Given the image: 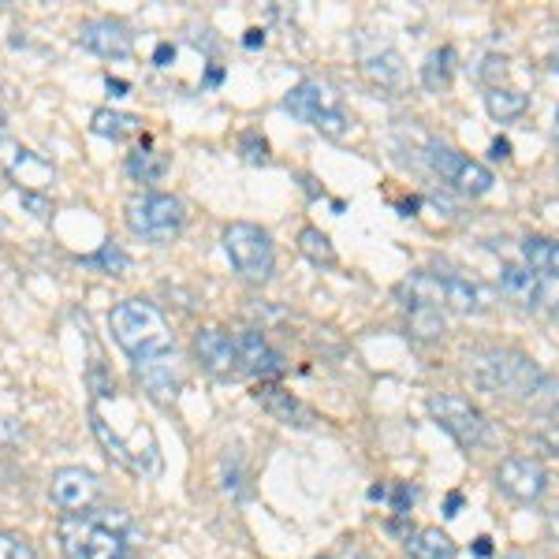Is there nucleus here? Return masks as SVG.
Masks as SVG:
<instances>
[{
	"label": "nucleus",
	"instance_id": "obj_9",
	"mask_svg": "<svg viewBox=\"0 0 559 559\" xmlns=\"http://www.w3.org/2000/svg\"><path fill=\"white\" fill-rule=\"evenodd\" d=\"M414 299L432 306H452L459 313H481L489 306V292L477 287L474 280L455 273H418L411 280Z\"/></svg>",
	"mask_w": 559,
	"mask_h": 559
},
{
	"label": "nucleus",
	"instance_id": "obj_22",
	"mask_svg": "<svg viewBox=\"0 0 559 559\" xmlns=\"http://www.w3.org/2000/svg\"><path fill=\"white\" fill-rule=\"evenodd\" d=\"M407 552L411 559H455V540L440 526H426L407 537Z\"/></svg>",
	"mask_w": 559,
	"mask_h": 559
},
{
	"label": "nucleus",
	"instance_id": "obj_12",
	"mask_svg": "<svg viewBox=\"0 0 559 559\" xmlns=\"http://www.w3.org/2000/svg\"><path fill=\"white\" fill-rule=\"evenodd\" d=\"M134 377L142 381V392H150L157 403H173L187 381V369H183L179 350H165V355L139 358V362H134Z\"/></svg>",
	"mask_w": 559,
	"mask_h": 559
},
{
	"label": "nucleus",
	"instance_id": "obj_27",
	"mask_svg": "<svg viewBox=\"0 0 559 559\" xmlns=\"http://www.w3.org/2000/svg\"><path fill=\"white\" fill-rule=\"evenodd\" d=\"M165 168H168V160L160 157L157 150H150V146H139L128 157V173L134 179H142V183H157V179L165 176Z\"/></svg>",
	"mask_w": 559,
	"mask_h": 559
},
{
	"label": "nucleus",
	"instance_id": "obj_40",
	"mask_svg": "<svg viewBox=\"0 0 559 559\" xmlns=\"http://www.w3.org/2000/svg\"><path fill=\"white\" fill-rule=\"evenodd\" d=\"M261 41H265V34H261V31H247V45H250V49L261 45Z\"/></svg>",
	"mask_w": 559,
	"mask_h": 559
},
{
	"label": "nucleus",
	"instance_id": "obj_32",
	"mask_svg": "<svg viewBox=\"0 0 559 559\" xmlns=\"http://www.w3.org/2000/svg\"><path fill=\"white\" fill-rule=\"evenodd\" d=\"M239 150H242V157L250 160V165H265L269 160V146H265V139H261L258 131H247L239 139Z\"/></svg>",
	"mask_w": 559,
	"mask_h": 559
},
{
	"label": "nucleus",
	"instance_id": "obj_19",
	"mask_svg": "<svg viewBox=\"0 0 559 559\" xmlns=\"http://www.w3.org/2000/svg\"><path fill=\"white\" fill-rule=\"evenodd\" d=\"M500 292L519 306H537L540 302V276L530 273L522 265H503L500 269Z\"/></svg>",
	"mask_w": 559,
	"mask_h": 559
},
{
	"label": "nucleus",
	"instance_id": "obj_23",
	"mask_svg": "<svg viewBox=\"0 0 559 559\" xmlns=\"http://www.w3.org/2000/svg\"><path fill=\"white\" fill-rule=\"evenodd\" d=\"M366 75L373 79L377 86L384 90H400L403 79H407V68H403V57L395 49H381L377 57H366Z\"/></svg>",
	"mask_w": 559,
	"mask_h": 559
},
{
	"label": "nucleus",
	"instance_id": "obj_29",
	"mask_svg": "<svg viewBox=\"0 0 559 559\" xmlns=\"http://www.w3.org/2000/svg\"><path fill=\"white\" fill-rule=\"evenodd\" d=\"M83 265L86 269H102V273H108V276H120V273H128V265H131V258L123 254L116 242H105L97 254H90V258H83Z\"/></svg>",
	"mask_w": 559,
	"mask_h": 559
},
{
	"label": "nucleus",
	"instance_id": "obj_18",
	"mask_svg": "<svg viewBox=\"0 0 559 559\" xmlns=\"http://www.w3.org/2000/svg\"><path fill=\"white\" fill-rule=\"evenodd\" d=\"M8 176L20 183V191H45V187L57 179V168L34 150H15V157L8 160Z\"/></svg>",
	"mask_w": 559,
	"mask_h": 559
},
{
	"label": "nucleus",
	"instance_id": "obj_34",
	"mask_svg": "<svg viewBox=\"0 0 559 559\" xmlns=\"http://www.w3.org/2000/svg\"><path fill=\"white\" fill-rule=\"evenodd\" d=\"M332 559H373V556L362 552V548H358V545H347V548H340V552L332 556Z\"/></svg>",
	"mask_w": 559,
	"mask_h": 559
},
{
	"label": "nucleus",
	"instance_id": "obj_10",
	"mask_svg": "<svg viewBox=\"0 0 559 559\" xmlns=\"http://www.w3.org/2000/svg\"><path fill=\"white\" fill-rule=\"evenodd\" d=\"M429 168L437 173L444 183H452L455 191H463V194H489L492 191V183H496V176L489 173V168L481 165V160H471L463 150H455V146H448V142H429Z\"/></svg>",
	"mask_w": 559,
	"mask_h": 559
},
{
	"label": "nucleus",
	"instance_id": "obj_3",
	"mask_svg": "<svg viewBox=\"0 0 559 559\" xmlns=\"http://www.w3.org/2000/svg\"><path fill=\"white\" fill-rule=\"evenodd\" d=\"M108 329H112V340L120 344V350H128L134 362H139V358H150V355L176 350L168 321L160 318L157 306L146 299L116 302L112 313H108Z\"/></svg>",
	"mask_w": 559,
	"mask_h": 559
},
{
	"label": "nucleus",
	"instance_id": "obj_39",
	"mask_svg": "<svg viewBox=\"0 0 559 559\" xmlns=\"http://www.w3.org/2000/svg\"><path fill=\"white\" fill-rule=\"evenodd\" d=\"M548 530H552V537L559 540V508L552 511V515H548Z\"/></svg>",
	"mask_w": 559,
	"mask_h": 559
},
{
	"label": "nucleus",
	"instance_id": "obj_14",
	"mask_svg": "<svg viewBox=\"0 0 559 559\" xmlns=\"http://www.w3.org/2000/svg\"><path fill=\"white\" fill-rule=\"evenodd\" d=\"M79 45L94 57L105 60H128L134 49V34L120 20H90L79 26Z\"/></svg>",
	"mask_w": 559,
	"mask_h": 559
},
{
	"label": "nucleus",
	"instance_id": "obj_13",
	"mask_svg": "<svg viewBox=\"0 0 559 559\" xmlns=\"http://www.w3.org/2000/svg\"><path fill=\"white\" fill-rule=\"evenodd\" d=\"M496 485H500L511 500L534 503L548 489V471L530 455H511V459H503L500 471H496Z\"/></svg>",
	"mask_w": 559,
	"mask_h": 559
},
{
	"label": "nucleus",
	"instance_id": "obj_24",
	"mask_svg": "<svg viewBox=\"0 0 559 559\" xmlns=\"http://www.w3.org/2000/svg\"><path fill=\"white\" fill-rule=\"evenodd\" d=\"M485 108H489L492 120H515L530 108V97L522 94V90H511V86H492L489 94H485Z\"/></svg>",
	"mask_w": 559,
	"mask_h": 559
},
{
	"label": "nucleus",
	"instance_id": "obj_45",
	"mask_svg": "<svg viewBox=\"0 0 559 559\" xmlns=\"http://www.w3.org/2000/svg\"><path fill=\"white\" fill-rule=\"evenodd\" d=\"M503 559H526V556H519V552H511V556H503Z\"/></svg>",
	"mask_w": 559,
	"mask_h": 559
},
{
	"label": "nucleus",
	"instance_id": "obj_26",
	"mask_svg": "<svg viewBox=\"0 0 559 559\" xmlns=\"http://www.w3.org/2000/svg\"><path fill=\"white\" fill-rule=\"evenodd\" d=\"M452 71H455V49L452 45H444V49H432L426 57V64H421V83L429 90H448L452 83Z\"/></svg>",
	"mask_w": 559,
	"mask_h": 559
},
{
	"label": "nucleus",
	"instance_id": "obj_20",
	"mask_svg": "<svg viewBox=\"0 0 559 559\" xmlns=\"http://www.w3.org/2000/svg\"><path fill=\"white\" fill-rule=\"evenodd\" d=\"M522 258L540 280H559V239L530 236L522 242Z\"/></svg>",
	"mask_w": 559,
	"mask_h": 559
},
{
	"label": "nucleus",
	"instance_id": "obj_16",
	"mask_svg": "<svg viewBox=\"0 0 559 559\" xmlns=\"http://www.w3.org/2000/svg\"><path fill=\"white\" fill-rule=\"evenodd\" d=\"M254 400L265 407L269 414H273L276 421H284V426H313V411L306 407L302 400H295L287 388H280V384H269V381H261L258 384V392H254Z\"/></svg>",
	"mask_w": 559,
	"mask_h": 559
},
{
	"label": "nucleus",
	"instance_id": "obj_41",
	"mask_svg": "<svg viewBox=\"0 0 559 559\" xmlns=\"http://www.w3.org/2000/svg\"><path fill=\"white\" fill-rule=\"evenodd\" d=\"M168 57H173V45H160V49H157V64H165Z\"/></svg>",
	"mask_w": 559,
	"mask_h": 559
},
{
	"label": "nucleus",
	"instance_id": "obj_38",
	"mask_svg": "<svg viewBox=\"0 0 559 559\" xmlns=\"http://www.w3.org/2000/svg\"><path fill=\"white\" fill-rule=\"evenodd\" d=\"M489 552H492V540H489V537H477L474 556H489Z\"/></svg>",
	"mask_w": 559,
	"mask_h": 559
},
{
	"label": "nucleus",
	"instance_id": "obj_42",
	"mask_svg": "<svg viewBox=\"0 0 559 559\" xmlns=\"http://www.w3.org/2000/svg\"><path fill=\"white\" fill-rule=\"evenodd\" d=\"M384 496H388L384 485H373V489H369V500H384Z\"/></svg>",
	"mask_w": 559,
	"mask_h": 559
},
{
	"label": "nucleus",
	"instance_id": "obj_25",
	"mask_svg": "<svg viewBox=\"0 0 559 559\" xmlns=\"http://www.w3.org/2000/svg\"><path fill=\"white\" fill-rule=\"evenodd\" d=\"M407 313H411V332H414V336H421V340L444 336V313H440V306L421 302V299H411L407 302Z\"/></svg>",
	"mask_w": 559,
	"mask_h": 559
},
{
	"label": "nucleus",
	"instance_id": "obj_7",
	"mask_svg": "<svg viewBox=\"0 0 559 559\" xmlns=\"http://www.w3.org/2000/svg\"><path fill=\"white\" fill-rule=\"evenodd\" d=\"M224 254L231 258V265L239 269L247 280L254 284H265L273 276V265H276V254H273V239L258 228V224H228L224 228Z\"/></svg>",
	"mask_w": 559,
	"mask_h": 559
},
{
	"label": "nucleus",
	"instance_id": "obj_37",
	"mask_svg": "<svg viewBox=\"0 0 559 559\" xmlns=\"http://www.w3.org/2000/svg\"><path fill=\"white\" fill-rule=\"evenodd\" d=\"M459 503H463V496H459V492L448 496V511H444L448 519H455V515H459Z\"/></svg>",
	"mask_w": 559,
	"mask_h": 559
},
{
	"label": "nucleus",
	"instance_id": "obj_31",
	"mask_svg": "<svg viewBox=\"0 0 559 559\" xmlns=\"http://www.w3.org/2000/svg\"><path fill=\"white\" fill-rule=\"evenodd\" d=\"M0 559H34V545L23 534L0 530Z\"/></svg>",
	"mask_w": 559,
	"mask_h": 559
},
{
	"label": "nucleus",
	"instance_id": "obj_17",
	"mask_svg": "<svg viewBox=\"0 0 559 559\" xmlns=\"http://www.w3.org/2000/svg\"><path fill=\"white\" fill-rule=\"evenodd\" d=\"M194 350H198V358H202V366L216 377H228L231 369L239 366L236 340H231L224 329H202L194 336Z\"/></svg>",
	"mask_w": 559,
	"mask_h": 559
},
{
	"label": "nucleus",
	"instance_id": "obj_43",
	"mask_svg": "<svg viewBox=\"0 0 559 559\" xmlns=\"http://www.w3.org/2000/svg\"><path fill=\"white\" fill-rule=\"evenodd\" d=\"M552 134H556V139H559V108H556V128H552Z\"/></svg>",
	"mask_w": 559,
	"mask_h": 559
},
{
	"label": "nucleus",
	"instance_id": "obj_5",
	"mask_svg": "<svg viewBox=\"0 0 559 559\" xmlns=\"http://www.w3.org/2000/svg\"><path fill=\"white\" fill-rule=\"evenodd\" d=\"M284 108L292 116H299L302 123H310L313 131L329 134V139H344L350 131V116L344 108V97L332 83H321V79H306L284 97Z\"/></svg>",
	"mask_w": 559,
	"mask_h": 559
},
{
	"label": "nucleus",
	"instance_id": "obj_44",
	"mask_svg": "<svg viewBox=\"0 0 559 559\" xmlns=\"http://www.w3.org/2000/svg\"><path fill=\"white\" fill-rule=\"evenodd\" d=\"M552 68H556V71H559V49H556V52H552Z\"/></svg>",
	"mask_w": 559,
	"mask_h": 559
},
{
	"label": "nucleus",
	"instance_id": "obj_21",
	"mask_svg": "<svg viewBox=\"0 0 559 559\" xmlns=\"http://www.w3.org/2000/svg\"><path fill=\"white\" fill-rule=\"evenodd\" d=\"M90 131L102 134V139L123 142V139H131V134L142 131V120L131 112H116V108H97V112L90 116Z\"/></svg>",
	"mask_w": 559,
	"mask_h": 559
},
{
	"label": "nucleus",
	"instance_id": "obj_4",
	"mask_svg": "<svg viewBox=\"0 0 559 559\" xmlns=\"http://www.w3.org/2000/svg\"><path fill=\"white\" fill-rule=\"evenodd\" d=\"M474 369V381L485 388V392L496 395H511V400H530L540 384V369L530 362L526 355L508 347H489V350H477L471 358Z\"/></svg>",
	"mask_w": 559,
	"mask_h": 559
},
{
	"label": "nucleus",
	"instance_id": "obj_1",
	"mask_svg": "<svg viewBox=\"0 0 559 559\" xmlns=\"http://www.w3.org/2000/svg\"><path fill=\"white\" fill-rule=\"evenodd\" d=\"M90 421H94V432L105 444V452L112 455L123 471H131L139 477L160 474L157 437H153V429L139 418V407H134V403L112 381H97L94 377Z\"/></svg>",
	"mask_w": 559,
	"mask_h": 559
},
{
	"label": "nucleus",
	"instance_id": "obj_8",
	"mask_svg": "<svg viewBox=\"0 0 559 559\" xmlns=\"http://www.w3.org/2000/svg\"><path fill=\"white\" fill-rule=\"evenodd\" d=\"M426 407L429 418L444 432H452L463 448H481L492 440V421L466 395H429Z\"/></svg>",
	"mask_w": 559,
	"mask_h": 559
},
{
	"label": "nucleus",
	"instance_id": "obj_28",
	"mask_svg": "<svg viewBox=\"0 0 559 559\" xmlns=\"http://www.w3.org/2000/svg\"><path fill=\"white\" fill-rule=\"evenodd\" d=\"M299 250L313 261V265H336V250H332V242L321 228H302L299 231Z\"/></svg>",
	"mask_w": 559,
	"mask_h": 559
},
{
	"label": "nucleus",
	"instance_id": "obj_46",
	"mask_svg": "<svg viewBox=\"0 0 559 559\" xmlns=\"http://www.w3.org/2000/svg\"><path fill=\"white\" fill-rule=\"evenodd\" d=\"M0 236H4V216H0Z\"/></svg>",
	"mask_w": 559,
	"mask_h": 559
},
{
	"label": "nucleus",
	"instance_id": "obj_30",
	"mask_svg": "<svg viewBox=\"0 0 559 559\" xmlns=\"http://www.w3.org/2000/svg\"><path fill=\"white\" fill-rule=\"evenodd\" d=\"M530 403H534L537 411H545L548 418H552V426H559V377H540L537 392L530 395Z\"/></svg>",
	"mask_w": 559,
	"mask_h": 559
},
{
	"label": "nucleus",
	"instance_id": "obj_11",
	"mask_svg": "<svg viewBox=\"0 0 559 559\" xmlns=\"http://www.w3.org/2000/svg\"><path fill=\"white\" fill-rule=\"evenodd\" d=\"M49 496L64 515H86L102 496V481L83 466H60L49 481Z\"/></svg>",
	"mask_w": 559,
	"mask_h": 559
},
{
	"label": "nucleus",
	"instance_id": "obj_36",
	"mask_svg": "<svg viewBox=\"0 0 559 559\" xmlns=\"http://www.w3.org/2000/svg\"><path fill=\"white\" fill-rule=\"evenodd\" d=\"M540 440H545V444L559 455V426H548L545 432H540Z\"/></svg>",
	"mask_w": 559,
	"mask_h": 559
},
{
	"label": "nucleus",
	"instance_id": "obj_33",
	"mask_svg": "<svg viewBox=\"0 0 559 559\" xmlns=\"http://www.w3.org/2000/svg\"><path fill=\"white\" fill-rule=\"evenodd\" d=\"M20 202H23L34 216H38V221H49V216H52V202H49L45 194H38V191H20Z\"/></svg>",
	"mask_w": 559,
	"mask_h": 559
},
{
	"label": "nucleus",
	"instance_id": "obj_15",
	"mask_svg": "<svg viewBox=\"0 0 559 559\" xmlns=\"http://www.w3.org/2000/svg\"><path fill=\"white\" fill-rule=\"evenodd\" d=\"M236 355H239V366L250 369L254 377H261V381H269V377H280L284 373V355L269 344L265 336H261L258 329H247L236 336Z\"/></svg>",
	"mask_w": 559,
	"mask_h": 559
},
{
	"label": "nucleus",
	"instance_id": "obj_6",
	"mask_svg": "<svg viewBox=\"0 0 559 559\" xmlns=\"http://www.w3.org/2000/svg\"><path fill=\"white\" fill-rule=\"evenodd\" d=\"M183 202H179L176 194H142L134 198V202L128 205V224L131 231L139 239L153 242V247H168V242L179 239V231H183Z\"/></svg>",
	"mask_w": 559,
	"mask_h": 559
},
{
	"label": "nucleus",
	"instance_id": "obj_35",
	"mask_svg": "<svg viewBox=\"0 0 559 559\" xmlns=\"http://www.w3.org/2000/svg\"><path fill=\"white\" fill-rule=\"evenodd\" d=\"M492 157H496V160H508V157H511V142H508V139H496V142H492Z\"/></svg>",
	"mask_w": 559,
	"mask_h": 559
},
{
	"label": "nucleus",
	"instance_id": "obj_47",
	"mask_svg": "<svg viewBox=\"0 0 559 559\" xmlns=\"http://www.w3.org/2000/svg\"><path fill=\"white\" fill-rule=\"evenodd\" d=\"M0 128H4V116H0Z\"/></svg>",
	"mask_w": 559,
	"mask_h": 559
},
{
	"label": "nucleus",
	"instance_id": "obj_2",
	"mask_svg": "<svg viewBox=\"0 0 559 559\" xmlns=\"http://www.w3.org/2000/svg\"><path fill=\"white\" fill-rule=\"evenodd\" d=\"M131 530L134 522L128 511L102 508L86 515H68L60 526V540H64L68 559H128Z\"/></svg>",
	"mask_w": 559,
	"mask_h": 559
}]
</instances>
